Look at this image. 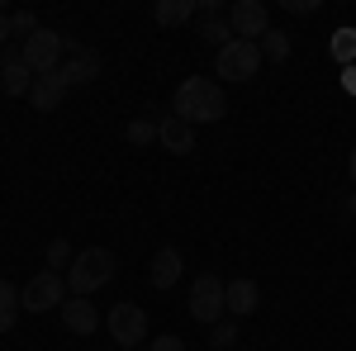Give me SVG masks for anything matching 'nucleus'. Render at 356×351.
Masks as SVG:
<instances>
[{
  "label": "nucleus",
  "mask_w": 356,
  "mask_h": 351,
  "mask_svg": "<svg viewBox=\"0 0 356 351\" xmlns=\"http://www.w3.org/2000/svg\"><path fill=\"white\" fill-rule=\"evenodd\" d=\"M171 114L186 119L191 129L219 124L223 114H228V95H223V85L209 81V76H186V81L176 85V95H171Z\"/></svg>",
  "instance_id": "f257e3e1"
},
{
  "label": "nucleus",
  "mask_w": 356,
  "mask_h": 351,
  "mask_svg": "<svg viewBox=\"0 0 356 351\" xmlns=\"http://www.w3.org/2000/svg\"><path fill=\"white\" fill-rule=\"evenodd\" d=\"M114 270H119V261H114L110 247H86V252H76V261H72V270H67V290L90 299L95 290H105V285L114 280Z\"/></svg>",
  "instance_id": "f03ea898"
},
{
  "label": "nucleus",
  "mask_w": 356,
  "mask_h": 351,
  "mask_svg": "<svg viewBox=\"0 0 356 351\" xmlns=\"http://www.w3.org/2000/svg\"><path fill=\"white\" fill-rule=\"evenodd\" d=\"M62 53H67V33H53V28H38L19 48V62H24L33 76H53L62 67Z\"/></svg>",
  "instance_id": "7ed1b4c3"
},
{
  "label": "nucleus",
  "mask_w": 356,
  "mask_h": 351,
  "mask_svg": "<svg viewBox=\"0 0 356 351\" xmlns=\"http://www.w3.org/2000/svg\"><path fill=\"white\" fill-rule=\"evenodd\" d=\"M261 48L257 43H247V38H233L228 48H219V57H214V76H223V81H252L257 72H261Z\"/></svg>",
  "instance_id": "20e7f679"
},
{
  "label": "nucleus",
  "mask_w": 356,
  "mask_h": 351,
  "mask_svg": "<svg viewBox=\"0 0 356 351\" xmlns=\"http://www.w3.org/2000/svg\"><path fill=\"white\" fill-rule=\"evenodd\" d=\"M223 290H228V280H219L214 270H204L200 280L191 285V318L195 323H204V327H214L219 318H228V309H223Z\"/></svg>",
  "instance_id": "39448f33"
},
{
  "label": "nucleus",
  "mask_w": 356,
  "mask_h": 351,
  "mask_svg": "<svg viewBox=\"0 0 356 351\" xmlns=\"http://www.w3.org/2000/svg\"><path fill=\"white\" fill-rule=\"evenodd\" d=\"M67 299H72V290H67V275H57V270H38L24 290H19L24 313H48V309H62Z\"/></svg>",
  "instance_id": "423d86ee"
},
{
  "label": "nucleus",
  "mask_w": 356,
  "mask_h": 351,
  "mask_svg": "<svg viewBox=\"0 0 356 351\" xmlns=\"http://www.w3.org/2000/svg\"><path fill=\"white\" fill-rule=\"evenodd\" d=\"M105 327H110V337L119 342L124 351H134L138 342H147V313L138 309V304H114L110 313H105Z\"/></svg>",
  "instance_id": "0eeeda50"
},
{
  "label": "nucleus",
  "mask_w": 356,
  "mask_h": 351,
  "mask_svg": "<svg viewBox=\"0 0 356 351\" xmlns=\"http://www.w3.org/2000/svg\"><path fill=\"white\" fill-rule=\"evenodd\" d=\"M228 28H233V38L257 43V38L271 28V10H266V0H233V5H228Z\"/></svg>",
  "instance_id": "6e6552de"
},
{
  "label": "nucleus",
  "mask_w": 356,
  "mask_h": 351,
  "mask_svg": "<svg viewBox=\"0 0 356 351\" xmlns=\"http://www.w3.org/2000/svg\"><path fill=\"white\" fill-rule=\"evenodd\" d=\"M57 76L67 81V90H72V85H90L100 76V57L90 53V48H81L76 38H67V62L57 67Z\"/></svg>",
  "instance_id": "1a4fd4ad"
},
{
  "label": "nucleus",
  "mask_w": 356,
  "mask_h": 351,
  "mask_svg": "<svg viewBox=\"0 0 356 351\" xmlns=\"http://www.w3.org/2000/svg\"><path fill=\"white\" fill-rule=\"evenodd\" d=\"M223 309H228V318H252L257 309H261V285L257 280H228V290H223Z\"/></svg>",
  "instance_id": "9d476101"
},
{
  "label": "nucleus",
  "mask_w": 356,
  "mask_h": 351,
  "mask_svg": "<svg viewBox=\"0 0 356 351\" xmlns=\"http://www.w3.org/2000/svg\"><path fill=\"white\" fill-rule=\"evenodd\" d=\"M0 62H5V67H0V90H5V95H15V100H29V90H33L38 76L19 62L15 48H0Z\"/></svg>",
  "instance_id": "9b49d317"
},
{
  "label": "nucleus",
  "mask_w": 356,
  "mask_h": 351,
  "mask_svg": "<svg viewBox=\"0 0 356 351\" xmlns=\"http://www.w3.org/2000/svg\"><path fill=\"white\" fill-rule=\"evenodd\" d=\"M157 147H166L171 157H186V152H195V129L176 114H162L157 119Z\"/></svg>",
  "instance_id": "f8f14e48"
},
{
  "label": "nucleus",
  "mask_w": 356,
  "mask_h": 351,
  "mask_svg": "<svg viewBox=\"0 0 356 351\" xmlns=\"http://www.w3.org/2000/svg\"><path fill=\"white\" fill-rule=\"evenodd\" d=\"M181 270H186V256H181L176 247H162V252H152V261H147V280H152L157 290H171V285L181 280Z\"/></svg>",
  "instance_id": "ddd939ff"
},
{
  "label": "nucleus",
  "mask_w": 356,
  "mask_h": 351,
  "mask_svg": "<svg viewBox=\"0 0 356 351\" xmlns=\"http://www.w3.org/2000/svg\"><path fill=\"white\" fill-rule=\"evenodd\" d=\"M62 327L67 332H76V337H90L95 327H100V313H95V304L81 295H72L67 304H62Z\"/></svg>",
  "instance_id": "4468645a"
},
{
  "label": "nucleus",
  "mask_w": 356,
  "mask_h": 351,
  "mask_svg": "<svg viewBox=\"0 0 356 351\" xmlns=\"http://www.w3.org/2000/svg\"><path fill=\"white\" fill-rule=\"evenodd\" d=\"M62 100H67V81H62L57 72H53V76H38V81H33V90H29V105L38 109V114H53Z\"/></svg>",
  "instance_id": "2eb2a0df"
},
{
  "label": "nucleus",
  "mask_w": 356,
  "mask_h": 351,
  "mask_svg": "<svg viewBox=\"0 0 356 351\" xmlns=\"http://www.w3.org/2000/svg\"><path fill=\"white\" fill-rule=\"evenodd\" d=\"M195 15H200L195 0H157V10H152V19L162 28H181V24H191Z\"/></svg>",
  "instance_id": "dca6fc26"
},
{
  "label": "nucleus",
  "mask_w": 356,
  "mask_h": 351,
  "mask_svg": "<svg viewBox=\"0 0 356 351\" xmlns=\"http://www.w3.org/2000/svg\"><path fill=\"white\" fill-rule=\"evenodd\" d=\"M19 290L10 280H0V332H15V318H19Z\"/></svg>",
  "instance_id": "f3484780"
},
{
  "label": "nucleus",
  "mask_w": 356,
  "mask_h": 351,
  "mask_svg": "<svg viewBox=\"0 0 356 351\" xmlns=\"http://www.w3.org/2000/svg\"><path fill=\"white\" fill-rule=\"evenodd\" d=\"M257 48H261V57H266V62H285V57H290V33L266 28V33L257 38Z\"/></svg>",
  "instance_id": "a211bd4d"
},
{
  "label": "nucleus",
  "mask_w": 356,
  "mask_h": 351,
  "mask_svg": "<svg viewBox=\"0 0 356 351\" xmlns=\"http://www.w3.org/2000/svg\"><path fill=\"white\" fill-rule=\"evenodd\" d=\"M43 261H48V270L67 275V270H72V261H76V252H72V243H67V238H53V243H48V252H43Z\"/></svg>",
  "instance_id": "6ab92c4d"
},
{
  "label": "nucleus",
  "mask_w": 356,
  "mask_h": 351,
  "mask_svg": "<svg viewBox=\"0 0 356 351\" xmlns=\"http://www.w3.org/2000/svg\"><path fill=\"white\" fill-rule=\"evenodd\" d=\"M200 38H204L209 48H228V43H233V28H228V15H223V19H200Z\"/></svg>",
  "instance_id": "aec40b11"
},
{
  "label": "nucleus",
  "mask_w": 356,
  "mask_h": 351,
  "mask_svg": "<svg viewBox=\"0 0 356 351\" xmlns=\"http://www.w3.org/2000/svg\"><path fill=\"white\" fill-rule=\"evenodd\" d=\"M328 48H332V57H337L342 67H356V28H337Z\"/></svg>",
  "instance_id": "412c9836"
},
{
  "label": "nucleus",
  "mask_w": 356,
  "mask_h": 351,
  "mask_svg": "<svg viewBox=\"0 0 356 351\" xmlns=\"http://www.w3.org/2000/svg\"><path fill=\"white\" fill-rule=\"evenodd\" d=\"M124 138H129L134 147H152V142H157V119H129Z\"/></svg>",
  "instance_id": "4be33fe9"
},
{
  "label": "nucleus",
  "mask_w": 356,
  "mask_h": 351,
  "mask_svg": "<svg viewBox=\"0 0 356 351\" xmlns=\"http://www.w3.org/2000/svg\"><path fill=\"white\" fill-rule=\"evenodd\" d=\"M209 342L219 351H233L238 347V318H219V323L209 327Z\"/></svg>",
  "instance_id": "5701e85b"
},
{
  "label": "nucleus",
  "mask_w": 356,
  "mask_h": 351,
  "mask_svg": "<svg viewBox=\"0 0 356 351\" xmlns=\"http://www.w3.org/2000/svg\"><path fill=\"white\" fill-rule=\"evenodd\" d=\"M38 28H43V24H38V15H33V10H15V15H10V33H15V38H24V43L38 33Z\"/></svg>",
  "instance_id": "b1692460"
},
{
  "label": "nucleus",
  "mask_w": 356,
  "mask_h": 351,
  "mask_svg": "<svg viewBox=\"0 0 356 351\" xmlns=\"http://www.w3.org/2000/svg\"><path fill=\"white\" fill-rule=\"evenodd\" d=\"M147 351H186V342L176 337V332H162V337H152V347Z\"/></svg>",
  "instance_id": "393cba45"
},
{
  "label": "nucleus",
  "mask_w": 356,
  "mask_h": 351,
  "mask_svg": "<svg viewBox=\"0 0 356 351\" xmlns=\"http://www.w3.org/2000/svg\"><path fill=\"white\" fill-rule=\"evenodd\" d=\"M280 10H290V15H314L318 0H280Z\"/></svg>",
  "instance_id": "a878e982"
},
{
  "label": "nucleus",
  "mask_w": 356,
  "mask_h": 351,
  "mask_svg": "<svg viewBox=\"0 0 356 351\" xmlns=\"http://www.w3.org/2000/svg\"><path fill=\"white\" fill-rule=\"evenodd\" d=\"M10 38H15V33H10V15L0 10V48H10Z\"/></svg>",
  "instance_id": "bb28decb"
},
{
  "label": "nucleus",
  "mask_w": 356,
  "mask_h": 351,
  "mask_svg": "<svg viewBox=\"0 0 356 351\" xmlns=\"http://www.w3.org/2000/svg\"><path fill=\"white\" fill-rule=\"evenodd\" d=\"M342 85H347V90H356V67H342Z\"/></svg>",
  "instance_id": "cd10ccee"
},
{
  "label": "nucleus",
  "mask_w": 356,
  "mask_h": 351,
  "mask_svg": "<svg viewBox=\"0 0 356 351\" xmlns=\"http://www.w3.org/2000/svg\"><path fill=\"white\" fill-rule=\"evenodd\" d=\"M347 171H352V186H356V147H352V157H347Z\"/></svg>",
  "instance_id": "c85d7f7f"
},
{
  "label": "nucleus",
  "mask_w": 356,
  "mask_h": 351,
  "mask_svg": "<svg viewBox=\"0 0 356 351\" xmlns=\"http://www.w3.org/2000/svg\"><path fill=\"white\" fill-rule=\"evenodd\" d=\"M347 209H352V214H356V195H352V199H347Z\"/></svg>",
  "instance_id": "c756f323"
},
{
  "label": "nucleus",
  "mask_w": 356,
  "mask_h": 351,
  "mask_svg": "<svg viewBox=\"0 0 356 351\" xmlns=\"http://www.w3.org/2000/svg\"><path fill=\"white\" fill-rule=\"evenodd\" d=\"M233 351H238V347H233Z\"/></svg>",
  "instance_id": "7c9ffc66"
},
{
  "label": "nucleus",
  "mask_w": 356,
  "mask_h": 351,
  "mask_svg": "<svg viewBox=\"0 0 356 351\" xmlns=\"http://www.w3.org/2000/svg\"><path fill=\"white\" fill-rule=\"evenodd\" d=\"M134 351H138V347H134Z\"/></svg>",
  "instance_id": "2f4dec72"
}]
</instances>
